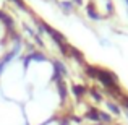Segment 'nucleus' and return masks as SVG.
<instances>
[{"label":"nucleus","instance_id":"f257e3e1","mask_svg":"<svg viewBox=\"0 0 128 125\" xmlns=\"http://www.w3.org/2000/svg\"><path fill=\"white\" fill-rule=\"evenodd\" d=\"M109 106V109H110V112H114L115 115H120V107L117 106V104H114V102H109L107 104Z\"/></svg>","mask_w":128,"mask_h":125},{"label":"nucleus","instance_id":"f03ea898","mask_svg":"<svg viewBox=\"0 0 128 125\" xmlns=\"http://www.w3.org/2000/svg\"><path fill=\"white\" fill-rule=\"evenodd\" d=\"M41 125H62V123H58V122H46V123H41Z\"/></svg>","mask_w":128,"mask_h":125},{"label":"nucleus","instance_id":"7ed1b4c3","mask_svg":"<svg viewBox=\"0 0 128 125\" xmlns=\"http://www.w3.org/2000/svg\"><path fill=\"white\" fill-rule=\"evenodd\" d=\"M125 2H126V5H128V0H125Z\"/></svg>","mask_w":128,"mask_h":125}]
</instances>
